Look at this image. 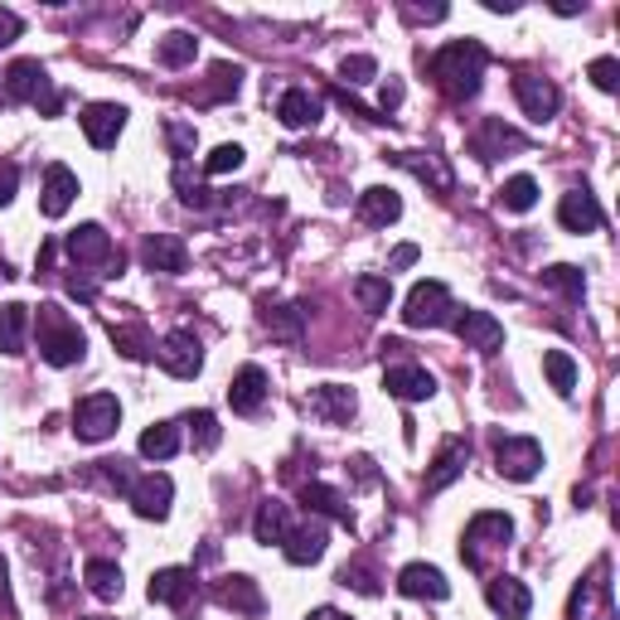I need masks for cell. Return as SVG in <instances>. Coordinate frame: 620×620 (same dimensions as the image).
Segmentation results:
<instances>
[{
    "label": "cell",
    "instance_id": "obj_1",
    "mask_svg": "<svg viewBox=\"0 0 620 620\" xmlns=\"http://www.w3.org/2000/svg\"><path fill=\"white\" fill-rule=\"evenodd\" d=\"M485 63H489V53L481 39H455V45L431 53V78H437V88L451 97V102H471V97L481 93Z\"/></svg>",
    "mask_w": 620,
    "mask_h": 620
},
{
    "label": "cell",
    "instance_id": "obj_2",
    "mask_svg": "<svg viewBox=\"0 0 620 620\" xmlns=\"http://www.w3.org/2000/svg\"><path fill=\"white\" fill-rule=\"evenodd\" d=\"M39 354L53 368H69L88 354V335L78 330V320H69L59 306H39Z\"/></svg>",
    "mask_w": 620,
    "mask_h": 620
},
{
    "label": "cell",
    "instance_id": "obj_3",
    "mask_svg": "<svg viewBox=\"0 0 620 620\" xmlns=\"http://www.w3.org/2000/svg\"><path fill=\"white\" fill-rule=\"evenodd\" d=\"M509 538H514V519H509V514H495V509H485V514H475L471 524H465L461 562H465L471 572H485V568H489V552H504Z\"/></svg>",
    "mask_w": 620,
    "mask_h": 620
},
{
    "label": "cell",
    "instance_id": "obj_4",
    "mask_svg": "<svg viewBox=\"0 0 620 620\" xmlns=\"http://www.w3.org/2000/svg\"><path fill=\"white\" fill-rule=\"evenodd\" d=\"M5 97H10V102L39 107L45 117H53V112L63 107V93L53 88L49 69H45L39 59H15V63H10V73H5Z\"/></svg>",
    "mask_w": 620,
    "mask_h": 620
},
{
    "label": "cell",
    "instance_id": "obj_5",
    "mask_svg": "<svg viewBox=\"0 0 620 620\" xmlns=\"http://www.w3.org/2000/svg\"><path fill=\"white\" fill-rule=\"evenodd\" d=\"M402 320L412 330H437V325H451L455 320V301L441 281H417L408 291V306H402Z\"/></svg>",
    "mask_w": 620,
    "mask_h": 620
},
{
    "label": "cell",
    "instance_id": "obj_6",
    "mask_svg": "<svg viewBox=\"0 0 620 620\" xmlns=\"http://www.w3.org/2000/svg\"><path fill=\"white\" fill-rule=\"evenodd\" d=\"M117 427H122V402H117L112 393H88L78 408H73V437L78 441L97 446V441L112 437Z\"/></svg>",
    "mask_w": 620,
    "mask_h": 620
},
{
    "label": "cell",
    "instance_id": "obj_7",
    "mask_svg": "<svg viewBox=\"0 0 620 620\" xmlns=\"http://www.w3.org/2000/svg\"><path fill=\"white\" fill-rule=\"evenodd\" d=\"M611 562H596L592 572L576 582V592H572V611L568 620H616V601H611Z\"/></svg>",
    "mask_w": 620,
    "mask_h": 620
},
{
    "label": "cell",
    "instance_id": "obj_8",
    "mask_svg": "<svg viewBox=\"0 0 620 620\" xmlns=\"http://www.w3.org/2000/svg\"><path fill=\"white\" fill-rule=\"evenodd\" d=\"M495 471L504 475V481H533V475L543 471V446L533 437H504L495 446Z\"/></svg>",
    "mask_w": 620,
    "mask_h": 620
},
{
    "label": "cell",
    "instance_id": "obj_9",
    "mask_svg": "<svg viewBox=\"0 0 620 620\" xmlns=\"http://www.w3.org/2000/svg\"><path fill=\"white\" fill-rule=\"evenodd\" d=\"M156 364L166 368L170 378H194L204 368V350H199V340H194L190 330H170L166 340L156 344Z\"/></svg>",
    "mask_w": 620,
    "mask_h": 620
},
{
    "label": "cell",
    "instance_id": "obj_10",
    "mask_svg": "<svg viewBox=\"0 0 620 620\" xmlns=\"http://www.w3.org/2000/svg\"><path fill=\"white\" fill-rule=\"evenodd\" d=\"M514 97L519 107H524V117H533V122H552L562 107V93L552 78H543V73H519L514 78Z\"/></svg>",
    "mask_w": 620,
    "mask_h": 620
},
{
    "label": "cell",
    "instance_id": "obj_11",
    "mask_svg": "<svg viewBox=\"0 0 620 620\" xmlns=\"http://www.w3.org/2000/svg\"><path fill=\"white\" fill-rule=\"evenodd\" d=\"M126 499H132V509L141 519H166L170 514V499H175V481H170L166 471H150L141 475V481H132V489H126Z\"/></svg>",
    "mask_w": 620,
    "mask_h": 620
},
{
    "label": "cell",
    "instance_id": "obj_12",
    "mask_svg": "<svg viewBox=\"0 0 620 620\" xmlns=\"http://www.w3.org/2000/svg\"><path fill=\"white\" fill-rule=\"evenodd\" d=\"M451 325H455V335H461L465 350H481V354L504 350V325H499L489 311H461Z\"/></svg>",
    "mask_w": 620,
    "mask_h": 620
},
{
    "label": "cell",
    "instance_id": "obj_13",
    "mask_svg": "<svg viewBox=\"0 0 620 620\" xmlns=\"http://www.w3.org/2000/svg\"><path fill=\"white\" fill-rule=\"evenodd\" d=\"M281 548H287V562L291 568H311V562L325 558V548H330V528H325V519H311V524H296L281 538Z\"/></svg>",
    "mask_w": 620,
    "mask_h": 620
},
{
    "label": "cell",
    "instance_id": "obj_14",
    "mask_svg": "<svg viewBox=\"0 0 620 620\" xmlns=\"http://www.w3.org/2000/svg\"><path fill=\"white\" fill-rule=\"evenodd\" d=\"M63 253L78 267H102V263H112V233L102 223H83L63 238Z\"/></svg>",
    "mask_w": 620,
    "mask_h": 620
},
{
    "label": "cell",
    "instance_id": "obj_15",
    "mask_svg": "<svg viewBox=\"0 0 620 620\" xmlns=\"http://www.w3.org/2000/svg\"><path fill=\"white\" fill-rule=\"evenodd\" d=\"M78 122H83V136H88L97 150H107L126 132V107L122 102H93V107H83Z\"/></svg>",
    "mask_w": 620,
    "mask_h": 620
},
{
    "label": "cell",
    "instance_id": "obj_16",
    "mask_svg": "<svg viewBox=\"0 0 620 620\" xmlns=\"http://www.w3.org/2000/svg\"><path fill=\"white\" fill-rule=\"evenodd\" d=\"M384 393H393L398 402H427L437 393V378L422 364H393V368H384Z\"/></svg>",
    "mask_w": 620,
    "mask_h": 620
},
{
    "label": "cell",
    "instance_id": "obj_17",
    "mask_svg": "<svg viewBox=\"0 0 620 620\" xmlns=\"http://www.w3.org/2000/svg\"><path fill=\"white\" fill-rule=\"evenodd\" d=\"M398 592L412 596V601H446V596H451V582H446L441 568H431V562H408V568L398 572Z\"/></svg>",
    "mask_w": 620,
    "mask_h": 620
},
{
    "label": "cell",
    "instance_id": "obj_18",
    "mask_svg": "<svg viewBox=\"0 0 620 620\" xmlns=\"http://www.w3.org/2000/svg\"><path fill=\"white\" fill-rule=\"evenodd\" d=\"M194 592H199V576L190 568H160L150 572V586H146V596L160 606H190Z\"/></svg>",
    "mask_w": 620,
    "mask_h": 620
},
{
    "label": "cell",
    "instance_id": "obj_19",
    "mask_svg": "<svg viewBox=\"0 0 620 620\" xmlns=\"http://www.w3.org/2000/svg\"><path fill=\"white\" fill-rule=\"evenodd\" d=\"M485 601H489V611L504 616V620H524L533 611V596H528V586L519 582V576H489Z\"/></svg>",
    "mask_w": 620,
    "mask_h": 620
},
{
    "label": "cell",
    "instance_id": "obj_20",
    "mask_svg": "<svg viewBox=\"0 0 620 620\" xmlns=\"http://www.w3.org/2000/svg\"><path fill=\"white\" fill-rule=\"evenodd\" d=\"M263 402H267V374L257 364H243L233 374V384H228V408L238 417H253V412H263Z\"/></svg>",
    "mask_w": 620,
    "mask_h": 620
},
{
    "label": "cell",
    "instance_id": "obj_21",
    "mask_svg": "<svg viewBox=\"0 0 620 620\" xmlns=\"http://www.w3.org/2000/svg\"><path fill=\"white\" fill-rule=\"evenodd\" d=\"M465 461H471V446H465V437L441 441V451H437V461H431V471H427V481H422V489H427V495H441L446 485L461 481Z\"/></svg>",
    "mask_w": 620,
    "mask_h": 620
},
{
    "label": "cell",
    "instance_id": "obj_22",
    "mask_svg": "<svg viewBox=\"0 0 620 620\" xmlns=\"http://www.w3.org/2000/svg\"><path fill=\"white\" fill-rule=\"evenodd\" d=\"M141 263H146L150 271H166V277H180V271L190 267V247H184L175 233H150L146 243H141Z\"/></svg>",
    "mask_w": 620,
    "mask_h": 620
},
{
    "label": "cell",
    "instance_id": "obj_23",
    "mask_svg": "<svg viewBox=\"0 0 620 620\" xmlns=\"http://www.w3.org/2000/svg\"><path fill=\"white\" fill-rule=\"evenodd\" d=\"M73 199H78V175H73L69 166H49L45 170V190H39V209H45V219H63V214L73 209Z\"/></svg>",
    "mask_w": 620,
    "mask_h": 620
},
{
    "label": "cell",
    "instance_id": "obj_24",
    "mask_svg": "<svg viewBox=\"0 0 620 620\" xmlns=\"http://www.w3.org/2000/svg\"><path fill=\"white\" fill-rule=\"evenodd\" d=\"M320 112H325V102H320V93H311V88H287L277 97V117H281V126H291V132L315 126Z\"/></svg>",
    "mask_w": 620,
    "mask_h": 620
},
{
    "label": "cell",
    "instance_id": "obj_25",
    "mask_svg": "<svg viewBox=\"0 0 620 620\" xmlns=\"http://www.w3.org/2000/svg\"><path fill=\"white\" fill-rule=\"evenodd\" d=\"M558 223L568 228V233H596L606 219H601V204H596V194H586V190H572V194H562V204H558Z\"/></svg>",
    "mask_w": 620,
    "mask_h": 620
},
{
    "label": "cell",
    "instance_id": "obj_26",
    "mask_svg": "<svg viewBox=\"0 0 620 620\" xmlns=\"http://www.w3.org/2000/svg\"><path fill=\"white\" fill-rule=\"evenodd\" d=\"M306 408H311V417H320V422H350L358 412V398H354V388H344V384H320Z\"/></svg>",
    "mask_w": 620,
    "mask_h": 620
},
{
    "label": "cell",
    "instance_id": "obj_27",
    "mask_svg": "<svg viewBox=\"0 0 620 620\" xmlns=\"http://www.w3.org/2000/svg\"><path fill=\"white\" fill-rule=\"evenodd\" d=\"M471 146H475V156H481V160H499V156H509V150H524L528 141L519 136L514 126H504V122H499V117H485V122H481V132H475Z\"/></svg>",
    "mask_w": 620,
    "mask_h": 620
},
{
    "label": "cell",
    "instance_id": "obj_28",
    "mask_svg": "<svg viewBox=\"0 0 620 620\" xmlns=\"http://www.w3.org/2000/svg\"><path fill=\"white\" fill-rule=\"evenodd\" d=\"M214 596H219V606H228V611H243V616H263V586H257L253 576H243V572L223 576V582L214 586Z\"/></svg>",
    "mask_w": 620,
    "mask_h": 620
},
{
    "label": "cell",
    "instance_id": "obj_29",
    "mask_svg": "<svg viewBox=\"0 0 620 620\" xmlns=\"http://www.w3.org/2000/svg\"><path fill=\"white\" fill-rule=\"evenodd\" d=\"M393 166H402L408 175H417L422 184H431L437 194H451V170H446V160L431 156V150H398Z\"/></svg>",
    "mask_w": 620,
    "mask_h": 620
},
{
    "label": "cell",
    "instance_id": "obj_30",
    "mask_svg": "<svg viewBox=\"0 0 620 620\" xmlns=\"http://www.w3.org/2000/svg\"><path fill=\"white\" fill-rule=\"evenodd\" d=\"M358 219H364L368 228H388L402 219V199L398 190H388V184H374V190L358 194Z\"/></svg>",
    "mask_w": 620,
    "mask_h": 620
},
{
    "label": "cell",
    "instance_id": "obj_31",
    "mask_svg": "<svg viewBox=\"0 0 620 620\" xmlns=\"http://www.w3.org/2000/svg\"><path fill=\"white\" fill-rule=\"evenodd\" d=\"M301 504H306L311 519H340V524H354L344 495L340 489H330V485H301Z\"/></svg>",
    "mask_w": 620,
    "mask_h": 620
},
{
    "label": "cell",
    "instance_id": "obj_32",
    "mask_svg": "<svg viewBox=\"0 0 620 620\" xmlns=\"http://www.w3.org/2000/svg\"><path fill=\"white\" fill-rule=\"evenodd\" d=\"M263 325H267L271 340L301 344V340H306V306H277V311H263Z\"/></svg>",
    "mask_w": 620,
    "mask_h": 620
},
{
    "label": "cell",
    "instance_id": "obj_33",
    "mask_svg": "<svg viewBox=\"0 0 620 620\" xmlns=\"http://www.w3.org/2000/svg\"><path fill=\"white\" fill-rule=\"evenodd\" d=\"M253 533H257V543H281L291 533V504L263 499V504H257V519H253Z\"/></svg>",
    "mask_w": 620,
    "mask_h": 620
},
{
    "label": "cell",
    "instance_id": "obj_34",
    "mask_svg": "<svg viewBox=\"0 0 620 620\" xmlns=\"http://www.w3.org/2000/svg\"><path fill=\"white\" fill-rule=\"evenodd\" d=\"M25 330H29V306H20V301L0 306V354H25Z\"/></svg>",
    "mask_w": 620,
    "mask_h": 620
},
{
    "label": "cell",
    "instance_id": "obj_35",
    "mask_svg": "<svg viewBox=\"0 0 620 620\" xmlns=\"http://www.w3.org/2000/svg\"><path fill=\"white\" fill-rule=\"evenodd\" d=\"M83 582H88V592L97 596V601H117L122 596V568L117 562H107V558H93L88 568H83Z\"/></svg>",
    "mask_w": 620,
    "mask_h": 620
},
{
    "label": "cell",
    "instance_id": "obj_36",
    "mask_svg": "<svg viewBox=\"0 0 620 620\" xmlns=\"http://www.w3.org/2000/svg\"><path fill=\"white\" fill-rule=\"evenodd\" d=\"M180 451V422H156L141 431V455L146 461H170Z\"/></svg>",
    "mask_w": 620,
    "mask_h": 620
},
{
    "label": "cell",
    "instance_id": "obj_37",
    "mask_svg": "<svg viewBox=\"0 0 620 620\" xmlns=\"http://www.w3.org/2000/svg\"><path fill=\"white\" fill-rule=\"evenodd\" d=\"M354 301H358V306H364L368 315H384L388 306H393V281H388V277H374V271H368V277L354 281Z\"/></svg>",
    "mask_w": 620,
    "mask_h": 620
},
{
    "label": "cell",
    "instance_id": "obj_38",
    "mask_svg": "<svg viewBox=\"0 0 620 620\" xmlns=\"http://www.w3.org/2000/svg\"><path fill=\"white\" fill-rule=\"evenodd\" d=\"M194 53H199V39H194L190 29H170V35L160 39L156 59L166 63V69H184V63H194Z\"/></svg>",
    "mask_w": 620,
    "mask_h": 620
},
{
    "label": "cell",
    "instance_id": "obj_39",
    "mask_svg": "<svg viewBox=\"0 0 620 620\" xmlns=\"http://www.w3.org/2000/svg\"><path fill=\"white\" fill-rule=\"evenodd\" d=\"M112 344H117V350H122L126 358H136V364L156 354V340L146 335V325H112Z\"/></svg>",
    "mask_w": 620,
    "mask_h": 620
},
{
    "label": "cell",
    "instance_id": "obj_40",
    "mask_svg": "<svg viewBox=\"0 0 620 620\" xmlns=\"http://www.w3.org/2000/svg\"><path fill=\"white\" fill-rule=\"evenodd\" d=\"M543 287L562 291V296H568V301H582V296H586V277H582V267H572V263L543 267Z\"/></svg>",
    "mask_w": 620,
    "mask_h": 620
},
{
    "label": "cell",
    "instance_id": "obj_41",
    "mask_svg": "<svg viewBox=\"0 0 620 620\" xmlns=\"http://www.w3.org/2000/svg\"><path fill=\"white\" fill-rule=\"evenodd\" d=\"M543 374H548V384L558 388L562 398H572V393H576V364H572V354L548 350V354H543Z\"/></svg>",
    "mask_w": 620,
    "mask_h": 620
},
{
    "label": "cell",
    "instance_id": "obj_42",
    "mask_svg": "<svg viewBox=\"0 0 620 620\" xmlns=\"http://www.w3.org/2000/svg\"><path fill=\"white\" fill-rule=\"evenodd\" d=\"M499 204H504L509 214H528L533 204H538V184H533L528 175L504 180V190H499Z\"/></svg>",
    "mask_w": 620,
    "mask_h": 620
},
{
    "label": "cell",
    "instance_id": "obj_43",
    "mask_svg": "<svg viewBox=\"0 0 620 620\" xmlns=\"http://www.w3.org/2000/svg\"><path fill=\"white\" fill-rule=\"evenodd\" d=\"M209 88L199 93V102H223V97H238V83H243V69L238 63H219V69L209 73Z\"/></svg>",
    "mask_w": 620,
    "mask_h": 620
},
{
    "label": "cell",
    "instance_id": "obj_44",
    "mask_svg": "<svg viewBox=\"0 0 620 620\" xmlns=\"http://www.w3.org/2000/svg\"><path fill=\"white\" fill-rule=\"evenodd\" d=\"M243 146H238V141H223V146H214L209 150V160H204V170H209V175H233L238 166H243Z\"/></svg>",
    "mask_w": 620,
    "mask_h": 620
},
{
    "label": "cell",
    "instance_id": "obj_45",
    "mask_svg": "<svg viewBox=\"0 0 620 620\" xmlns=\"http://www.w3.org/2000/svg\"><path fill=\"white\" fill-rule=\"evenodd\" d=\"M340 78L358 88V83H374L378 78V59H368V53H350V59L340 63Z\"/></svg>",
    "mask_w": 620,
    "mask_h": 620
},
{
    "label": "cell",
    "instance_id": "obj_46",
    "mask_svg": "<svg viewBox=\"0 0 620 620\" xmlns=\"http://www.w3.org/2000/svg\"><path fill=\"white\" fill-rule=\"evenodd\" d=\"M184 427H190V437H194V446H199V451L219 446V417H214V412H194Z\"/></svg>",
    "mask_w": 620,
    "mask_h": 620
},
{
    "label": "cell",
    "instance_id": "obj_47",
    "mask_svg": "<svg viewBox=\"0 0 620 620\" xmlns=\"http://www.w3.org/2000/svg\"><path fill=\"white\" fill-rule=\"evenodd\" d=\"M166 141H170V150L180 156V166L194 156V146H199V132H194L190 122H166Z\"/></svg>",
    "mask_w": 620,
    "mask_h": 620
},
{
    "label": "cell",
    "instance_id": "obj_48",
    "mask_svg": "<svg viewBox=\"0 0 620 620\" xmlns=\"http://www.w3.org/2000/svg\"><path fill=\"white\" fill-rule=\"evenodd\" d=\"M340 586H354L358 596H378V576L364 568V562H350V568L340 572Z\"/></svg>",
    "mask_w": 620,
    "mask_h": 620
},
{
    "label": "cell",
    "instance_id": "obj_49",
    "mask_svg": "<svg viewBox=\"0 0 620 620\" xmlns=\"http://www.w3.org/2000/svg\"><path fill=\"white\" fill-rule=\"evenodd\" d=\"M586 73H592V83H596L601 93H616V88H620V63H616V59H596Z\"/></svg>",
    "mask_w": 620,
    "mask_h": 620
},
{
    "label": "cell",
    "instance_id": "obj_50",
    "mask_svg": "<svg viewBox=\"0 0 620 620\" xmlns=\"http://www.w3.org/2000/svg\"><path fill=\"white\" fill-rule=\"evenodd\" d=\"M20 29H25V20H20L15 10H0V49H5V45H15V39H20Z\"/></svg>",
    "mask_w": 620,
    "mask_h": 620
},
{
    "label": "cell",
    "instance_id": "obj_51",
    "mask_svg": "<svg viewBox=\"0 0 620 620\" xmlns=\"http://www.w3.org/2000/svg\"><path fill=\"white\" fill-rule=\"evenodd\" d=\"M402 15L412 20V25H437V20H446V5H402Z\"/></svg>",
    "mask_w": 620,
    "mask_h": 620
},
{
    "label": "cell",
    "instance_id": "obj_52",
    "mask_svg": "<svg viewBox=\"0 0 620 620\" xmlns=\"http://www.w3.org/2000/svg\"><path fill=\"white\" fill-rule=\"evenodd\" d=\"M15 184H20V170L5 160V166H0V209H5V204L15 199Z\"/></svg>",
    "mask_w": 620,
    "mask_h": 620
},
{
    "label": "cell",
    "instance_id": "obj_53",
    "mask_svg": "<svg viewBox=\"0 0 620 620\" xmlns=\"http://www.w3.org/2000/svg\"><path fill=\"white\" fill-rule=\"evenodd\" d=\"M350 471H354V481H358V485H378V471H374V461H368V455H354Z\"/></svg>",
    "mask_w": 620,
    "mask_h": 620
},
{
    "label": "cell",
    "instance_id": "obj_54",
    "mask_svg": "<svg viewBox=\"0 0 620 620\" xmlns=\"http://www.w3.org/2000/svg\"><path fill=\"white\" fill-rule=\"evenodd\" d=\"M0 611H15V601H10V572H5V558H0Z\"/></svg>",
    "mask_w": 620,
    "mask_h": 620
},
{
    "label": "cell",
    "instance_id": "obj_55",
    "mask_svg": "<svg viewBox=\"0 0 620 620\" xmlns=\"http://www.w3.org/2000/svg\"><path fill=\"white\" fill-rule=\"evenodd\" d=\"M398 102H402V83L393 78V83H388V88H384V112H393Z\"/></svg>",
    "mask_w": 620,
    "mask_h": 620
},
{
    "label": "cell",
    "instance_id": "obj_56",
    "mask_svg": "<svg viewBox=\"0 0 620 620\" xmlns=\"http://www.w3.org/2000/svg\"><path fill=\"white\" fill-rule=\"evenodd\" d=\"M412 263H417V247H412V243H402L398 253H393V267H412Z\"/></svg>",
    "mask_w": 620,
    "mask_h": 620
},
{
    "label": "cell",
    "instance_id": "obj_57",
    "mask_svg": "<svg viewBox=\"0 0 620 620\" xmlns=\"http://www.w3.org/2000/svg\"><path fill=\"white\" fill-rule=\"evenodd\" d=\"M306 620H350V616H344V611H335V606H320V611H311Z\"/></svg>",
    "mask_w": 620,
    "mask_h": 620
},
{
    "label": "cell",
    "instance_id": "obj_58",
    "mask_svg": "<svg viewBox=\"0 0 620 620\" xmlns=\"http://www.w3.org/2000/svg\"><path fill=\"white\" fill-rule=\"evenodd\" d=\"M78 620H102V616H78Z\"/></svg>",
    "mask_w": 620,
    "mask_h": 620
},
{
    "label": "cell",
    "instance_id": "obj_59",
    "mask_svg": "<svg viewBox=\"0 0 620 620\" xmlns=\"http://www.w3.org/2000/svg\"><path fill=\"white\" fill-rule=\"evenodd\" d=\"M5 102H10V97H5V93H0V107H5Z\"/></svg>",
    "mask_w": 620,
    "mask_h": 620
}]
</instances>
